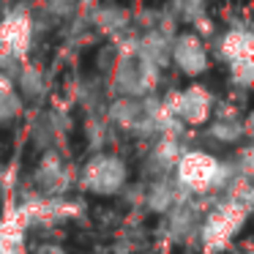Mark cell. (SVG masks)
Returning <instances> with one entry per match:
<instances>
[{
    "mask_svg": "<svg viewBox=\"0 0 254 254\" xmlns=\"http://www.w3.org/2000/svg\"><path fill=\"white\" fill-rule=\"evenodd\" d=\"M224 161L210 156L208 150H183L175 161V183L183 194H208L230 181Z\"/></svg>",
    "mask_w": 254,
    "mask_h": 254,
    "instance_id": "cell-2",
    "label": "cell"
},
{
    "mask_svg": "<svg viewBox=\"0 0 254 254\" xmlns=\"http://www.w3.org/2000/svg\"><path fill=\"white\" fill-rule=\"evenodd\" d=\"M164 107L175 121L186 123V126H199L210 118L213 112V96L202 88V85H191V88L172 93L164 99Z\"/></svg>",
    "mask_w": 254,
    "mask_h": 254,
    "instance_id": "cell-6",
    "label": "cell"
},
{
    "mask_svg": "<svg viewBox=\"0 0 254 254\" xmlns=\"http://www.w3.org/2000/svg\"><path fill=\"white\" fill-rule=\"evenodd\" d=\"M33 41V19L25 11H8L0 19V71H14L25 63Z\"/></svg>",
    "mask_w": 254,
    "mask_h": 254,
    "instance_id": "cell-3",
    "label": "cell"
},
{
    "mask_svg": "<svg viewBox=\"0 0 254 254\" xmlns=\"http://www.w3.org/2000/svg\"><path fill=\"white\" fill-rule=\"evenodd\" d=\"M22 232L25 224L17 213L0 219V254H22Z\"/></svg>",
    "mask_w": 254,
    "mask_h": 254,
    "instance_id": "cell-10",
    "label": "cell"
},
{
    "mask_svg": "<svg viewBox=\"0 0 254 254\" xmlns=\"http://www.w3.org/2000/svg\"><path fill=\"white\" fill-rule=\"evenodd\" d=\"M181 153L183 150H181V145H178V139L175 137H164L153 150V164L159 167V172H167L170 167H175V161H178Z\"/></svg>",
    "mask_w": 254,
    "mask_h": 254,
    "instance_id": "cell-11",
    "label": "cell"
},
{
    "mask_svg": "<svg viewBox=\"0 0 254 254\" xmlns=\"http://www.w3.org/2000/svg\"><path fill=\"white\" fill-rule=\"evenodd\" d=\"M170 58L183 74L197 77L208 68V50H205L202 39L194 33H181L170 41Z\"/></svg>",
    "mask_w": 254,
    "mask_h": 254,
    "instance_id": "cell-7",
    "label": "cell"
},
{
    "mask_svg": "<svg viewBox=\"0 0 254 254\" xmlns=\"http://www.w3.org/2000/svg\"><path fill=\"white\" fill-rule=\"evenodd\" d=\"M126 183V164L112 153H96L79 172V186L90 194L112 197Z\"/></svg>",
    "mask_w": 254,
    "mask_h": 254,
    "instance_id": "cell-5",
    "label": "cell"
},
{
    "mask_svg": "<svg viewBox=\"0 0 254 254\" xmlns=\"http://www.w3.org/2000/svg\"><path fill=\"white\" fill-rule=\"evenodd\" d=\"M219 58L230 66L235 85L249 88L254 79V36L249 28H230L219 39Z\"/></svg>",
    "mask_w": 254,
    "mask_h": 254,
    "instance_id": "cell-4",
    "label": "cell"
},
{
    "mask_svg": "<svg viewBox=\"0 0 254 254\" xmlns=\"http://www.w3.org/2000/svg\"><path fill=\"white\" fill-rule=\"evenodd\" d=\"M19 110H22V99H19V93L14 88L3 90L0 93V126L3 123H11L14 118L19 115Z\"/></svg>",
    "mask_w": 254,
    "mask_h": 254,
    "instance_id": "cell-12",
    "label": "cell"
},
{
    "mask_svg": "<svg viewBox=\"0 0 254 254\" xmlns=\"http://www.w3.org/2000/svg\"><path fill=\"white\" fill-rule=\"evenodd\" d=\"M19 88L30 96H39L44 90V79H41V71L36 66H22L19 68Z\"/></svg>",
    "mask_w": 254,
    "mask_h": 254,
    "instance_id": "cell-14",
    "label": "cell"
},
{
    "mask_svg": "<svg viewBox=\"0 0 254 254\" xmlns=\"http://www.w3.org/2000/svg\"><path fill=\"white\" fill-rule=\"evenodd\" d=\"M36 183H39V189L47 197H55V194L61 197L68 189V183H71V175H68V170L63 167V161L50 153V156L41 159V167H39V172H36Z\"/></svg>",
    "mask_w": 254,
    "mask_h": 254,
    "instance_id": "cell-8",
    "label": "cell"
},
{
    "mask_svg": "<svg viewBox=\"0 0 254 254\" xmlns=\"http://www.w3.org/2000/svg\"><path fill=\"white\" fill-rule=\"evenodd\" d=\"M36 254H66V252H63V249H58L55 243H44V246H41Z\"/></svg>",
    "mask_w": 254,
    "mask_h": 254,
    "instance_id": "cell-15",
    "label": "cell"
},
{
    "mask_svg": "<svg viewBox=\"0 0 254 254\" xmlns=\"http://www.w3.org/2000/svg\"><path fill=\"white\" fill-rule=\"evenodd\" d=\"M230 189H227V197L205 216L202 227H199V241H202L205 254H216L224 252L230 246V241L241 232V227L246 224V216L252 210V183L246 175L230 178Z\"/></svg>",
    "mask_w": 254,
    "mask_h": 254,
    "instance_id": "cell-1",
    "label": "cell"
},
{
    "mask_svg": "<svg viewBox=\"0 0 254 254\" xmlns=\"http://www.w3.org/2000/svg\"><path fill=\"white\" fill-rule=\"evenodd\" d=\"M183 197H186V194L178 189L175 181H164V178H161V181H156L148 191V208L156 210V213H170Z\"/></svg>",
    "mask_w": 254,
    "mask_h": 254,
    "instance_id": "cell-9",
    "label": "cell"
},
{
    "mask_svg": "<svg viewBox=\"0 0 254 254\" xmlns=\"http://www.w3.org/2000/svg\"><path fill=\"white\" fill-rule=\"evenodd\" d=\"M210 134H213L216 139H221V142H235L243 134V123L238 121V118H232V121H216L213 126H210Z\"/></svg>",
    "mask_w": 254,
    "mask_h": 254,
    "instance_id": "cell-13",
    "label": "cell"
}]
</instances>
